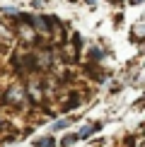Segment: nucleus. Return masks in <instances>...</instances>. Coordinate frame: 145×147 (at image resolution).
Segmentation results:
<instances>
[{"mask_svg":"<svg viewBox=\"0 0 145 147\" xmlns=\"http://www.w3.org/2000/svg\"><path fill=\"white\" fill-rule=\"evenodd\" d=\"M36 147H53V138H41V140H36Z\"/></svg>","mask_w":145,"mask_h":147,"instance_id":"f257e3e1","label":"nucleus"},{"mask_svg":"<svg viewBox=\"0 0 145 147\" xmlns=\"http://www.w3.org/2000/svg\"><path fill=\"white\" fill-rule=\"evenodd\" d=\"M131 5H138V3H145V0H128Z\"/></svg>","mask_w":145,"mask_h":147,"instance_id":"f03ea898","label":"nucleus"}]
</instances>
